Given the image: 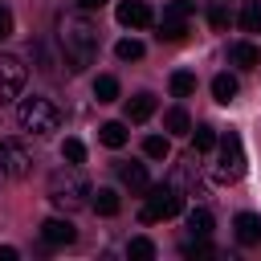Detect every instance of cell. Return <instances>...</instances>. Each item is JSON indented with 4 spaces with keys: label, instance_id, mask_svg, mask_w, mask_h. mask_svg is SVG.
Returning a JSON list of instances; mask_svg holds the SVG:
<instances>
[{
    "label": "cell",
    "instance_id": "52a82bcc",
    "mask_svg": "<svg viewBox=\"0 0 261 261\" xmlns=\"http://www.w3.org/2000/svg\"><path fill=\"white\" fill-rule=\"evenodd\" d=\"M192 12H196L192 0H167L163 4V16H159V41H179L188 33Z\"/></svg>",
    "mask_w": 261,
    "mask_h": 261
},
{
    "label": "cell",
    "instance_id": "30bf717a",
    "mask_svg": "<svg viewBox=\"0 0 261 261\" xmlns=\"http://www.w3.org/2000/svg\"><path fill=\"white\" fill-rule=\"evenodd\" d=\"M73 237H77V228H73L65 216L41 220V241H45V245H73Z\"/></svg>",
    "mask_w": 261,
    "mask_h": 261
},
{
    "label": "cell",
    "instance_id": "9c48e42d",
    "mask_svg": "<svg viewBox=\"0 0 261 261\" xmlns=\"http://www.w3.org/2000/svg\"><path fill=\"white\" fill-rule=\"evenodd\" d=\"M114 16H118V24H126V29H147V24L155 20L147 0H122V4L114 8Z\"/></svg>",
    "mask_w": 261,
    "mask_h": 261
},
{
    "label": "cell",
    "instance_id": "44dd1931",
    "mask_svg": "<svg viewBox=\"0 0 261 261\" xmlns=\"http://www.w3.org/2000/svg\"><path fill=\"white\" fill-rule=\"evenodd\" d=\"M171 94H175V98H188V94H196V73H188V69L171 73Z\"/></svg>",
    "mask_w": 261,
    "mask_h": 261
},
{
    "label": "cell",
    "instance_id": "83f0119b",
    "mask_svg": "<svg viewBox=\"0 0 261 261\" xmlns=\"http://www.w3.org/2000/svg\"><path fill=\"white\" fill-rule=\"evenodd\" d=\"M179 253H184V257H192V261H200V257H212V249L204 245V237H196V241H188V245H184Z\"/></svg>",
    "mask_w": 261,
    "mask_h": 261
},
{
    "label": "cell",
    "instance_id": "ba28073f",
    "mask_svg": "<svg viewBox=\"0 0 261 261\" xmlns=\"http://www.w3.org/2000/svg\"><path fill=\"white\" fill-rule=\"evenodd\" d=\"M24 90V61L12 53H0V102H16Z\"/></svg>",
    "mask_w": 261,
    "mask_h": 261
},
{
    "label": "cell",
    "instance_id": "8992f818",
    "mask_svg": "<svg viewBox=\"0 0 261 261\" xmlns=\"http://www.w3.org/2000/svg\"><path fill=\"white\" fill-rule=\"evenodd\" d=\"M33 171V155L20 139H0V179H24Z\"/></svg>",
    "mask_w": 261,
    "mask_h": 261
},
{
    "label": "cell",
    "instance_id": "5bb4252c",
    "mask_svg": "<svg viewBox=\"0 0 261 261\" xmlns=\"http://www.w3.org/2000/svg\"><path fill=\"white\" fill-rule=\"evenodd\" d=\"M90 196H94L90 204H94V212H98V216H118L122 200H118V192H114V188H98V192H90Z\"/></svg>",
    "mask_w": 261,
    "mask_h": 261
},
{
    "label": "cell",
    "instance_id": "7c38bea8",
    "mask_svg": "<svg viewBox=\"0 0 261 261\" xmlns=\"http://www.w3.org/2000/svg\"><path fill=\"white\" fill-rule=\"evenodd\" d=\"M232 228H237V241L241 245H261V216L257 212H241L232 220Z\"/></svg>",
    "mask_w": 261,
    "mask_h": 261
},
{
    "label": "cell",
    "instance_id": "ffe728a7",
    "mask_svg": "<svg viewBox=\"0 0 261 261\" xmlns=\"http://www.w3.org/2000/svg\"><path fill=\"white\" fill-rule=\"evenodd\" d=\"M98 139H102L106 147H114V151H118V147L126 143V126H122V122H102V130H98Z\"/></svg>",
    "mask_w": 261,
    "mask_h": 261
},
{
    "label": "cell",
    "instance_id": "e0dca14e",
    "mask_svg": "<svg viewBox=\"0 0 261 261\" xmlns=\"http://www.w3.org/2000/svg\"><path fill=\"white\" fill-rule=\"evenodd\" d=\"M212 224H216V220H212L208 208H192V212H188V232H192V237H204V241H208Z\"/></svg>",
    "mask_w": 261,
    "mask_h": 261
},
{
    "label": "cell",
    "instance_id": "7a4b0ae2",
    "mask_svg": "<svg viewBox=\"0 0 261 261\" xmlns=\"http://www.w3.org/2000/svg\"><path fill=\"white\" fill-rule=\"evenodd\" d=\"M216 155H212V179L216 184H237L241 175H245V147H241V139L237 135H216V147H212Z\"/></svg>",
    "mask_w": 261,
    "mask_h": 261
},
{
    "label": "cell",
    "instance_id": "4fadbf2b",
    "mask_svg": "<svg viewBox=\"0 0 261 261\" xmlns=\"http://www.w3.org/2000/svg\"><path fill=\"white\" fill-rule=\"evenodd\" d=\"M118 179H122L135 196L151 188V175H147V167H143V163H118Z\"/></svg>",
    "mask_w": 261,
    "mask_h": 261
},
{
    "label": "cell",
    "instance_id": "9a60e30c",
    "mask_svg": "<svg viewBox=\"0 0 261 261\" xmlns=\"http://www.w3.org/2000/svg\"><path fill=\"white\" fill-rule=\"evenodd\" d=\"M151 114H155V94H135L126 102V118L130 122H147Z\"/></svg>",
    "mask_w": 261,
    "mask_h": 261
},
{
    "label": "cell",
    "instance_id": "f1b7e54d",
    "mask_svg": "<svg viewBox=\"0 0 261 261\" xmlns=\"http://www.w3.org/2000/svg\"><path fill=\"white\" fill-rule=\"evenodd\" d=\"M208 24H212V29H228V12H224V8L216 4V8L208 12Z\"/></svg>",
    "mask_w": 261,
    "mask_h": 261
},
{
    "label": "cell",
    "instance_id": "cb8c5ba5",
    "mask_svg": "<svg viewBox=\"0 0 261 261\" xmlns=\"http://www.w3.org/2000/svg\"><path fill=\"white\" fill-rule=\"evenodd\" d=\"M114 53H118V61H139V57H143V41H135V37H122V41L114 45Z\"/></svg>",
    "mask_w": 261,
    "mask_h": 261
},
{
    "label": "cell",
    "instance_id": "7402d4cb",
    "mask_svg": "<svg viewBox=\"0 0 261 261\" xmlns=\"http://www.w3.org/2000/svg\"><path fill=\"white\" fill-rule=\"evenodd\" d=\"M94 98H98V102H114V98H118V77L102 73V77L94 82Z\"/></svg>",
    "mask_w": 261,
    "mask_h": 261
},
{
    "label": "cell",
    "instance_id": "3957f363",
    "mask_svg": "<svg viewBox=\"0 0 261 261\" xmlns=\"http://www.w3.org/2000/svg\"><path fill=\"white\" fill-rule=\"evenodd\" d=\"M16 122L29 130V135H53L57 126H61V110L49 102V98H20V106H16Z\"/></svg>",
    "mask_w": 261,
    "mask_h": 261
},
{
    "label": "cell",
    "instance_id": "8fae6325",
    "mask_svg": "<svg viewBox=\"0 0 261 261\" xmlns=\"http://www.w3.org/2000/svg\"><path fill=\"white\" fill-rule=\"evenodd\" d=\"M228 61L241 65V69H257V65H261V49H257L253 41H232V45H228Z\"/></svg>",
    "mask_w": 261,
    "mask_h": 261
},
{
    "label": "cell",
    "instance_id": "6da1fadb",
    "mask_svg": "<svg viewBox=\"0 0 261 261\" xmlns=\"http://www.w3.org/2000/svg\"><path fill=\"white\" fill-rule=\"evenodd\" d=\"M57 41H61V53H65L73 73H82V69H90L98 61V24L86 16V8L65 12L57 20Z\"/></svg>",
    "mask_w": 261,
    "mask_h": 261
},
{
    "label": "cell",
    "instance_id": "484cf974",
    "mask_svg": "<svg viewBox=\"0 0 261 261\" xmlns=\"http://www.w3.org/2000/svg\"><path fill=\"white\" fill-rule=\"evenodd\" d=\"M61 155H65L69 163H82V159H86V143H82V139H65V143H61Z\"/></svg>",
    "mask_w": 261,
    "mask_h": 261
},
{
    "label": "cell",
    "instance_id": "4dcf8cb0",
    "mask_svg": "<svg viewBox=\"0 0 261 261\" xmlns=\"http://www.w3.org/2000/svg\"><path fill=\"white\" fill-rule=\"evenodd\" d=\"M0 261H16V249L12 245H0Z\"/></svg>",
    "mask_w": 261,
    "mask_h": 261
},
{
    "label": "cell",
    "instance_id": "f546056e",
    "mask_svg": "<svg viewBox=\"0 0 261 261\" xmlns=\"http://www.w3.org/2000/svg\"><path fill=\"white\" fill-rule=\"evenodd\" d=\"M4 37H12V12L0 4V41H4Z\"/></svg>",
    "mask_w": 261,
    "mask_h": 261
},
{
    "label": "cell",
    "instance_id": "4316f807",
    "mask_svg": "<svg viewBox=\"0 0 261 261\" xmlns=\"http://www.w3.org/2000/svg\"><path fill=\"white\" fill-rule=\"evenodd\" d=\"M216 147V130L212 126H196V147L192 151H212Z\"/></svg>",
    "mask_w": 261,
    "mask_h": 261
},
{
    "label": "cell",
    "instance_id": "603a6c76",
    "mask_svg": "<svg viewBox=\"0 0 261 261\" xmlns=\"http://www.w3.org/2000/svg\"><path fill=\"white\" fill-rule=\"evenodd\" d=\"M167 151H171V143H167L163 135H147V139H143V155H147V159H167Z\"/></svg>",
    "mask_w": 261,
    "mask_h": 261
},
{
    "label": "cell",
    "instance_id": "1f68e13d",
    "mask_svg": "<svg viewBox=\"0 0 261 261\" xmlns=\"http://www.w3.org/2000/svg\"><path fill=\"white\" fill-rule=\"evenodd\" d=\"M106 0H77V8H86V12H94V8H102Z\"/></svg>",
    "mask_w": 261,
    "mask_h": 261
},
{
    "label": "cell",
    "instance_id": "5b68a950",
    "mask_svg": "<svg viewBox=\"0 0 261 261\" xmlns=\"http://www.w3.org/2000/svg\"><path fill=\"white\" fill-rule=\"evenodd\" d=\"M179 208H184V196H179V188H175V184H159V188H147V204H143L139 220H143V224L171 220Z\"/></svg>",
    "mask_w": 261,
    "mask_h": 261
},
{
    "label": "cell",
    "instance_id": "2e32d148",
    "mask_svg": "<svg viewBox=\"0 0 261 261\" xmlns=\"http://www.w3.org/2000/svg\"><path fill=\"white\" fill-rule=\"evenodd\" d=\"M212 98H216L220 106H228V102L237 98V77H232V73H216V77H212Z\"/></svg>",
    "mask_w": 261,
    "mask_h": 261
},
{
    "label": "cell",
    "instance_id": "d6986e66",
    "mask_svg": "<svg viewBox=\"0 0 261 261\" xmlns=\"http://www.w3.org/2000/svg\"><path fill=\"white\" fill-rule=\"evenodd\" d=\"M241 29H245V33H261V0H245V8H241Z\"/></svg>",
    "mask_w": 261,
    "mask_h": 261
},
{
    "label": "cell",
    "instance_id": "d4e9b609",
    "mask_svg": "<svg viewBox=\"0 0 261 261\" xmlns=\"http://www.w3.org/2000/svg\"><path fill=\"white\" fill-rule=\"evenodd\" d=\"M126 253H130V261H151V257H155V245H151L147 237H135V241L126 245Z\"/></svg>",
    "mask_w": 261,
    "mask_h": 261
},
{
    "label": "cell",
    "instance_id": "ac0fdd59",
    "mask_svg": "<svg viewBox=\"0 0 261 261\" xmlns=\"http://www.w3.org/2000/svg\"><path fill=\"white\" fill-rule=\"evenodd\" d=\"M163 126H167L171 135H188V130H192V118H188L184 106H171V110L163 114Z\"/></svg>",
    "mask_w": 261,
    "mask_h": 261
},
{
    "label": "cell",
    "instance_id": "277c9868",
    "mask_svg": "<svg viewBox=\"0 0 261 261\" xmlns=\"http://www.w3.org/2000/svg\"><path fill=\"white\" fill-rule=\"evenodd\" d=\"M86 196H90V184L82 179V171H77V167H61V171H53V175H49V200H53L57 208L73 212V208H82V204H86Z\"/></svg>",
    "mask_w": 261,
    "mask_h": 261
}]
</instances>
